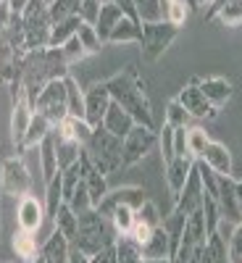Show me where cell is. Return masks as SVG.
Segmentation results:
<instances>
[{"label":"cell","mask_w":242,"mask_h":263,"mask_svg":"<svg viewBox=\"0 0 242 263\" xmlns=\"http://www.w3.org/2000/svg\"><path fill=\"white\" fill-rule=\"evenodd\" d=\"M21 71V90H24L34 105V98L42 92V87L50 84L53 79H66L71 74V66L66 63L61 48H40L27 50L18 63Z\"/></svg>","instance_id":"6da1fadb"},{"label":"cell","mask_w":242,"mask_h":263,"mask_svg":"<svg viewBox=\"0 0 242 263\" xmlns=\"http://www.w3.org/2000/svg\"><path fill=\"white\" fill-rule=\"evenodd\" d=\"M105 87H108V92H111V100L119 103L137 124L153 129V108H150V100H147V92H145V79L140 77L135 63L124 66L119 74L105 79Z\"/></svg>","instance_id":"7a4b0ae2"},{"label":"cell","mask_w":242,"mask_h":263,"mask_svg":"<svg viewBox=\"0 0 242 263\" xmlns=\"http://www.w3.org/2000/svg\"><path fill=\"white\" fill-rule=\"evenodd\" d=\"M116 237L119 234L111 224V218H105L95 208H90V211L79 213V229H77V237H74L71 248H77L79 253L92 258L95 253H100L105 248H114Z\"/></svg>","instance_id":"3957f363"},{"label":"cell","mask_w":242,"mask_h":263,"mask_svg":"<svg viewBox=\"0 0 242 263\" xmlns=\"http://www.w3.org/2000/svg\"><path fill=\"white\" fill-rule=\"evenodd\" d=\"M21 29H24V45L27 50H40L50 45V3L48 0H27L21 8Z\"/></svg>","instance_id":"277c9868"},{"label":"cell","mask_w":242,"mask_h":263,"mask_svg":"<svg viewBox=\"0 0 242 263\" xmlns=\"http://www.w3.org/2000/svg\"><path fill=\"white\" fill-rule=\"evenodd\" d=\"M84 153L90 156V161L105 174V177L124 166V161H121V140L116 135H111L108 129H103V126L92 129L90 140L84 142Z\"/></svg>","instance_id":"5b68a950"},{"label":"cell","mask_w":242,"mask_h":263,"mask_svg":"<svg viewBox=\"0 0 242 263\" xmlns=\"http://www.w3.org/2000/svg\"><path fill=\"white\" fill-rule=\"evenodd\" d=\"M179 37V27H174L171 21H150L142 24V34L137 45L142 48V58L147 63H156L163 58V53L174 45V40Z\"/></svg>","instance_id":"8992f818"},{"label":"cell","mask_w":242,"mask_h":263,"mask_svg":"<svg viewBox=\"0 0 242 263\" xmlns=\"http://www.w3.org/2000/svg\"><path fill=\"white\" fill-rule=\"evenodd\" d=\"M34 114H42L53 126L69 116V98H66L63 79H53L42 87V92L34 98Z\"/></svg>","instance_id":"52a82bcc"},{"label":"cell","mask_w":242,"mask_h":263,"mask_svg":"<svg viewBox=\"0 0 242 263\" xmlns=\"http://www.w3.org/2000/svg\"><path fill=\"white\" fill-rule=\"evenodd\" d=\"M158 145V132L150 129V126H142V124H135V129L121 140V161L124 166H135L140 163L147 153H153Z\"/></svg>","instance_id":"ba28073f"},{"label":"cell","mask_w":242,"mask_h":263,"mask_svg":"<svg viewBox=\"0 0 242 263\" xmlns=\"http://www.w3.org/2000/svg\"><path fill=\"white\" fill-rule=\"evenodd\" d=\"M0 190L11 197L32 195V174L21 156H11L0 163Z\"/></svg>","instance_id":"9c48e42d"},{"label":"cell","mask_w":242,"mask_h":263,"mask_svg":"<svg viewBox=\"0 0 242 263\" xmlns=\"http://www.w3.org/2000/svg\"><path fill=\"white\" fill-rule=\"evenodd\" d=\"M145 200H147V197H145V190L142 187H116V190H108L105 192V197L100 200V205L95 211L100 216H105V218H111V213L116 208H135L137 211Z\"/></svg>","instance_id":"30bf717a"},{"label":"cell","mask_w":242,"mask_h":263,"mask_svg":"<svg viewBox=\"0 0 242 263\" xmlns=\"http://www.w3.org/2000/svg\"><path fill=\"white\" fill-rule=\"evenodd\" d=\"M203 205V182H200V171H197V166L192 168L190 174V179L184 182L182 192L174 197V213H179V216H192L195 211H200Z\"/></svg>","instance_id":"8fae6325"},{"label":"cell","mask_w":242,"mask_h":263,"mask_svg":"<svg viewBox=\"0 0 242 263\" xmlns=\"http://www.w3.org/2000/svg\"><path fill=\"white\" fill-rule=\"evenodd\" d=\"M45 203L37 200L34 195H24L18 197V205H16V224L21 232H29V234H37L42 221H45Z\"/></svg>","instance_id":"7c38bea8"},{"label":"cell","mask_w":242,"mask_h":263,"mask_svg":"<svg viewBox=\"0 0 242 263\" xmlns=\"http://www.w3.org/2000/svg\"><path fill=\"white\" fill-rule=\"evenodd\" d=\"M177 100L192 119H216L218 116V108H213L206 100V95L200 92V87H197V79H192L187 87H182Z\"/></svg>","instance_id":"4fadbf2b"},{"label":"cell","mask_w":242,"mask_h":263,"mask_svg":"<svg viewBox=\"0 0 242 263\" xmlns=\"http://www.w3.org/2000/svg\"><path fill=\"white\" fill-rule=\"evenodd\" d=\"M11 100H13V105H11V140H13V145H18L24 140L32 119H34V105H32V100L24 90Z\"/></svg>","instance_id":"5bb4252c"},{"label":"cell","mask_w":242,"mask_h":263,"mask_svg":"<svg viewBox=\"0 0 242 263\" xmlns=\"http://www.w3.org/2000/svg\"><path fill=\"white\" fill-rule=\"evenodd\" d=\"M111 103H114V100H111V92H108L105 82L92 84L90 90L84 92V121L90 124V126H100Z\"/></svg>","instance_id":"9a60e30c"},{"label":"cell","mask_w":242,"mask_h":263,"mask_svg":"<svg viewBox=\"0 0 242 263\" xmlns=\"http://www.w3.org/2000/svg\"><path fill=\"white\" fill-rule=\"evenodd\" d=\"M79 166H82V179L87 184V192H90V203H92V208H98L100 200L105 197V192H108L105 174L90 161V156H87L84 150H82V156H79Z\"/></svg>","instance_id":"2e32d148"},{"label":"cell","mask_w":242,"mask_h":263,"mask_svg":"<svg viewBox=\"0 0 242 263\" xmlns=\"http://www.w3.org/2000/svg\"><path fill=\"white\" fill-rule=\"evenodd\" d=\"M234 182L237 179H232V174H229V177H218V195H216L218 208H221V218H224V221H229V224H239L242 221Z\"/></svg>","instance_id":"e0dca14e"},{"label":"cell","mask_w":242,"mask_h":263,"mask_svg":"<svg viewBox=\"0 0 242 263\" xmlns=\"http://www.w3.org/2000/svg\"><path fill=\"white\" fill-rule=\"evenodd\" d=\"M197 87H200V92L206 95V100L213 105V108H221L232 100V92H234V87L229 79L224 77H208V79H197Z\"/></svg>","instance_id":"ac0fdd59"},{"label":"cell","mask_w":242,"mask_h":263,"mask_svg":"<svg viewBox=\"0 0 242 263\" xmlns=\"http://www.w3.org/2000/svg\"><path fill=\"white\" fill-rule=\"evenodd\" d=\"M197 161H203L213 174H218V177H229V174H232V153H229V147L224 142L211 140L206 145V150H203V156Z\"/></svg>","instance_id":"d6986e66"},{"label":"cell","mask_w":242,"mask_h":263,"mask_svg":"<svg viewBox=\"0 0 242 263\" xmlns=\"http://www.w3.org/2000/svg\"><path fill=\"white\" fill-rule=\"evenodd\" d=\"M192 168H195V158H190V156H177L174 161L166 163V174H163V177H166V187H169V192L174 197L182 192V187L190 179Z\"/></svg>","instance_id":"ffe728a7"},{"label":"cell","mask_w":242,"mask_h":263,"mask_svg":"<svg viewBox=\"0 0 242 263\" xmlns=\"http://www.w3.org/2000/svg\"><path fill=\"white\" fill-rule=\"evenodd\" d=\"M69 253H71V239L63 237L58 229H53L50 237L40 245V255L45 258V263H69Z\"/></svg>","instance_id":"44dd1931"},{"label":"cell","mask_w":242,"mask_h":263,"mask_svg":"<svg viewBox=\"0 0 242 263\" xmlns=\"http://www.w3.org/2000/svg\"><path fill=\"white\" fill-rule=\"evenodd\" d=\"M135 119H132L126 111H124V108L119 105V103H111V105H108V111H105V119H103V129H108V132H111V135H116L119 140H124L126 135H129V132L132 129H135Z\"/></svg>","instance_id":"7402d4cb"},{"label":"cell","mask_w":242,"mask_h":263,"mask_svg":"<svg viewBox=\"0 0 242 263\" xmlns=\"http://www.w3.org/2000/svg\"><path fill=\"white\" fill-rule=\"evenodd\" d=\"M53 132V124L42 116V114H34V119H32V124H29V129H27V135H24V140H21L18 145H16V153H27V150H37L40 147V142L45 140L48 135Z\"/></svg>","instance_id":"603a6c76"},{"label":"cell","mask_w":242,"mask_h":263,"mask_svg":"<svg viewBox=\"0 0 242 263\" xmlns=\"http://www.w3.org/2000/svg\"><path fill=\"white\" fill-rule=\"evenodd\" d=\"M37 153H40V171H42V179H45V184H48L50 179H55L58 174H61V168H58V156H55V140H53V132L40 142Z\"/></svg>","instance_id":"cb8c5ba5"},{"label":"cell","mask_w":242,"mask_h":263,"mask_svg":"<svg viewBox=\"0 0 242 263\" xmlns=\"http://www.w3.org/2000/svg\"><path fill=\"white\" fill-rule=\"evenodd\" d=\"M140 34H142V24H140V21L124 16L119 24L114 27V32L108 34L105 42H111V45H132V42H140Z\"/></svg>","instance_id":"d4e9b609"},{"label":"cell","mask_w":242,"mask_h":263,"mask_svg":"<svg viewBox=\"0 0 242 263\" xmlns=\"http://www.w3.org/2000/svg\"><path fill=\"white\" fill-rule=\"evenodd\" d=\"M53 140H55V156H58V168L61 171H66V168H71L74 163H79V156L84 150L82 142H77V140H61L55 132H53Z\"/></svg>","instance_id":"484cf974"},{"label":"cell","mask_w":242,"mask_h":263,"mask_svg":"<svg viewBox=\"0 0 242 263\" xmlns=\"http://www.w3.org/2000/svg\"><path fill=\"white\" fill-rule=\"evenodd\" d=\"M124 16H126V13H124L121 8L111 6V3H103V6H100V16H98V21H95V32H98V37H100L103 45H105L108 34L114 32V27L119 24Z\"/></svg>","instance_id":"4316f807"},{"label":"cell","mask_w":242,"mask_h":263,"mask_svg":"<svg viewBox=\"0 0 242 263\" xmlns=\"http://www.w3.org/2000/svg\"><path fill=\"white\" fill-rule=\"evenodd\" d=\"M53 224H55V229H58L63 237H69L71 242H74L77 229H79V216L71 211L69 203H61V205H58V211L53 213Z\"/></svg>","instance_id":"83f0119b"},{"label":"cell","mask_w":242,"mask_h":263,"mask_svg":"<svg viewBox=\"0 0 242 263\" xmlns=\"http://www.w3.org/2000/svg\"><path fill=\"white\" fill-rule=\"evenodd\" d=\"M11 245H13L16 255H18L21 260H27V263H32V260L40 255L37 239H34V234H29V232H21V229H18V232H13Z\"/></svg>","instance_id":"f1b7e54d"},{"label":"cell","mask_w":242,"mask_h":263,"mask_svg":"<svg viewBox=\"0 0 242 263\" xmlns=\"http://www.w3.org/2000/svg\"><path fill=\"white\" fill-rule=\"evenodd\" d=\"M114 250H116V263H142V248L129 234L116 237Z\"/></svg>","instance_id":"f546056e"},{"label":"cell","mask_w":242,"mask_h":263,"mask_svg":"<svg viewBox=\"0 0 242 263\" xmlns=\"http://www.w3.org/2000/svg\"><path fill=\"white\" fill-rule=\"evenodd\" d=\"M132 3H135L140 24H150V21H163L166 18L163 0H132Z\"/></svg>","instance_id":"4dcf8cb0"},{"label":"cell","mask_w":242,"mask_h":263,"mask_svg":"<svg viewBox=\"0 0 242 263\" xmlns=\"http://www.w3.org/2000/svg\"><path fill=\"white\" fill-rule=\"evenodd\" d=\"M142 258H169V234L163 227H156L150 239L142 245Z\"/></svg>","instance_id":"1f68e13d"},{"label":"cell","mask_w":242,"mask_h":263,"mask_svg":"<svg viewBox=\"0 0 242 263\" xmlns=\"http://www.w3.org/2000/svg\"><path fill=\"white\" fill-rule=\"evenodd\" d=\"M79 24H82V16H71V18H63V21H58V24H53V29H50V45L48 48H61L66 40H71L77 34Z\"/></svg>","instance_id":"d6a6232c"},{"label":"cell","mask_w":242,"mask_h":263,"mask_svg":"<svg viewBox=\"0 0 242 263\" xmlns=\"http://www.w3.org/2000/svg\"><path fill=\"white\" fill-rule=\"evenodd\" d=\"M63 84H66V98H69V116L84 119V92L79 90V82L69 74L63 79Z\"/></svg>","instance_id":"836d02e7"},{"label":"cell","mask_w":242,"mask_h":263,"mask_svg":"<svg viewBox=\"0 0 242 263\" xmlns=\"http://www.w3.org/2000/svg\"><path fill=\"white\" fill-rule=\"evenodd\" d=\"M211 21H218V24L227 27V29L239 27L242 24V0H232V3H227L224 8H218Z\"/></svg>","instance_id":"e575fe53"},{"label":"cell","mask_w":242,"mask_h":263,"mask_svg":"<svg viewBox=\"0 0 242 263\" xmlns=\"http://www.w3.org/2000/svg\"><path fill=\"white\" fill-rule=\"evenodd\" d=\"M208 142H211V137L203 126H187V156L190 158H195V161L200 158Z\"/></svg>","instance_id":"d590c367"},{"label":"cell","mask_w":242,"mask_h":263,"mask_svg":"<svg viewBox=\"0 0 242 263\" xmlns=\"http://www.w3.org/2000/svg\"><path fill=\"white\" fill-rule=\"evenodd\" d=\"M190 121H192V116L179 105V100H177V98L169 100L166 111H163V124H169V126H174V129H187Z\"/></svg>","instance_id":"8d00e7d4"},{"label":"cell","mask_w":242,"mask_h":263,"mask_svg":"<svg viewBox=\"0 0 242 263\" xmlns=\"http://www.w3.org/2000/svg\"><path fill=\"white\" fill-rule=\"evenodd\" d=\"M79 6H82V0H53V3H50L53 24H58V21H63V18L79 16Z\"/></svg>","instance_id":"74e56055"},{"label":"cell","mask_w":242,"mask_h":263,"mask_svg":"<svg viewBox=\"0 0 242 263\" xmlns=\"http://www.w3.org/2000/svg\"><path fill=\"white\" fill-rule=\"evenodd\" d=\"M77 37H79V42L84 45L87 55L100 53L103 42H100V37H98V32H95V27H92V24H87V21H82V24H79V29H77Z\"/></svg>","instance_id":"f35d334b"},{"label":"cell","mask_w":242,"mask_h":263,"mask_svg":"<svg viewBox=\"0 0 242 263\" xmlns=\"http://www.w3.org/2000/svg\"><path fill=\"white\" fill-rule=\"evenodd\" d=\"M135 221H137L135 208H116V211L111 213V224H114V229H116L119 237H121V234H129L132 227H135Z\"/></svg>","instance_id":"ab89813d"},{"label":"cell","mask_w":242,"mask_h":263,"mask_svg":"<svg viewBox=\"0 0 242 263\" xmlns=\"http://www.w3.org/2000/svg\"><path fill=\"white\" fill-rule=\"evenodd\" d=\"M135 213H137V221H140V224H145V227H150V229H156V227H161V224H163V216H161L158 205L153 203V200H145Z\"/></svg>","instance_id":"60d3db41"},{"label":"cell","mask_w":242,"mask_h":263,"mask_svg":"<svg viewBox=\"0 0 242 263\" xmlns=\"http://www.w3.org/2000/svg\"><path fill=\"white\" fill-rule=\"evenodd\" d=\"M227 263H242V221L232 227L227 239Z\"/></svg>","instance_id":"b9f144b4"},{"label":"cell","mask_w":242,"mask_h":263,"mask_svg":"<svg viewBox=\"0 0 242 263\" xmlns=\"http://www.w3.org/2000/svg\"><path fill=\"white\" fill-rule=\"evenodd\" d=\"M61 203H63V192H61V174H58L55 179H50L45 184V211H48L50 218H53V213L58 211Z\"/></svg>","instance_id":"7bdbcfd3"},{"label":"cell","mask_w":242,"mask_h":263,"mask_svg":"<svg viewBox=\"0 0 242 263\" xmlns=\"http://www.w3.org/2000/svg\"><path fill=\"white\" fill-rule=\"evenodd\" d=\"M61 53H63V58H66V63H69V66H74V63H79V61L87 58V50H84V45L79 42L77 34H74L71 40L63 42V45H61Z\"/></svg>","instance_id":"ee69618b"},{"label":"cell","mask_w":242,"mask_h":263,"mask_svg":"<svg viewBox=\"0 0 242 263\" xmlns=\"http://www.w3.org/2000/svg\"><path fill=\"white\" fill-rule=\"evenodd\" d=\"M187 18H190V6L184 0H171V3H166V21H171L174 27H184Z\"/></svg>","instance_id":"f6af8a7d"},{"label":"cell","mask_w":242,"mask_h":263,"mask_svg":"<svg viewBox=\"0 0 242 263\" xmlns=\"http://www.w3.org/2000/svg\"><path fill=\"white\" fill-rule=\"evenodd\" d=\"M158 147H161V158H163V166L169 161L177 158V150H174V126L163 124L161 135H158Z\"/></svg>","instance_id":"bcb514c9"},{"label":"cell","mask_w":242,"mask_h":263,"mask_svg":"<svg viewBox=\"0 0 242 263\" xmlns=\"http://www.w3.org/2000/svg\"><path fill=\"white\" fill-rule=\"evenodd\" d=\"M100 6H103V0H82V6H79L82 21H87V24L95 27V21H98V16H100Z\"/></svg>","instance_id":"7dc6e473"},{"label":"cell","mask_w":242,"mask_h":263,"mask_svg":"<svg viewBox=\"0 0 242 263\" xmlns=\"http://www.w3.org/2000/svg\"><path fill=\"white\" fill-rule=\"evenodd\" d=\"M13 16H16L13 6L8 3V0H0V32H6V29L11 27V21H13Z\"/></svg>","instance_id":"c3c4849f"},{"label":"cell","mask_w":242,"mask_h":263,"mask_svg":"<svg viewBox=\"0 0 242 263\" xmlns=\"http://www.w3.org/2000/svg\"><path fill=\"white\" fill-rule=\"evenodd\" d=\"M174 150L177 156H187V129H174Z\"/></svg>","instance_id":"681fc988"},{"label":"cell","mask_w":242,"mask_h":263,"mask_svg":"<svg viewBox=\"0 0 242 263\" xmlns=\"http://www.w3.org/2000/svg\"><path fill=\"white\" fill-rule=\"evenodd\" d=\"M103 3H111V6H116V8H121L129 18H135V21H140L137 18V11H135V3L132 0H103Z\"/></svg>","instance_id":"f907efd6"},{"label":"cell","mask_w":242,"mask_h":263,"mask_svg":"<svg viewBox=\"0 0 242 263\" xmlns=\"http://www.w3.org/2000/svg\"><path fill=\"white\" fill-rule=\"evenodd\" d=\"M90 263H116V250H114V248H105V250L95 253V255L90 258Z\"/></svg>","instance_id":"816d5d0a"},{"label":"cell","mask_w":242,"mask_h":263,"mask_svg":"<svg viewBox=\"0 0 242 263\" xmlns=\"http://www.w3.org/2000/svg\"><path fill=\"white\" fill-rule=\"evenodd\" d=\"M227 3H232V0H213V3L208 6V11H206V21H211V18L216 16V11H218V8H224Z\"/></svg>","instance_id":"f5cc1de1"},{"label":"cell","mask_w":242,"mask_h":263,"mask_svg":"<svg viewBox=\"0 0 242 263\" xmlns=\"http://www.w3.org/2000/svg\"><path fill=\"white\" fill-rule=\"evenodd\" d=\"M69 263H90V255H84V253H79L77 248H71V253H69Z\"/></svg>","instance_id":"db71d44e"},{"label":"cell","mask_w":242,"mask_h":263,"mask_svg":"<svg viewBox=\"0 0 242 263\" xmlns=\"http://www.w3.org/2000/svg\"><path fill=\"white\" fill-rule=\"evenodd\" d=\"M211 3H213V0H195V8H203V11H206Z\"/></svg>","instance_id":"11a10c76"},{"label":"cell","mask_w":242,"mask_h":263,"mask_svg":"<svg viewBox=\"0 0 242 263\" xmlns=\"http://www.w3.org/2000/svg\"><path fill=\"white\" fill-rule=\"evenodd\" d=\"M234 190H237V200H239V205H242V179L234 182Z\"/></svg>","instance_id":"9f6ffc18"},{"label":"cell","mask_w":242,"mask_h":263,"mask_svg":"<svg viewBox=\"0 0 242 263\" xmlns=\"http://www.w3.org/2000/svg\"><path fill=\"white\" fill-rule=\"evenodd\" d=\"M142 263H169V258H142Z\"/></svg>","instance_id":"6f0895ef"},{"label":"cell","mask_w":242,"mask_h":263,"mask_svg":"<svg viewBox=\"0 0 242 263\" xmlns=\"http://www.w3.org/2000/svg\"><path fill=\"white\" fill-rule=\"evenodd\" d=\"M32 263H45V258H42V255H37V258H34Z\"/></svg>","instance_id":"680465c9"},{"label":"cell","mask_w":242,"mask_h":263,"mask_svg":"<svg viewBox=\"0 0 242 263\" xmlns=\"http://www.w3.org/2000/svg\"><path fill=\"white\" fill-rule=\"evenodd\" d=\"M239 216H242V205H239Z\"/></svg>","instance_id":"91938a15"}]
</instances>
